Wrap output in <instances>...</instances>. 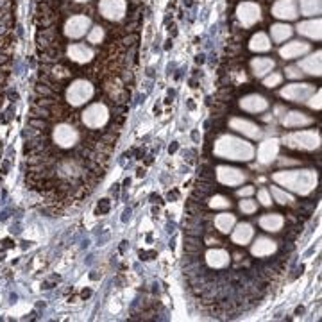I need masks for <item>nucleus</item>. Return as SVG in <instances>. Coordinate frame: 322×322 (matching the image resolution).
Wrapping results in <instances>:
<instances>
[{
    "label": "nucleus",
    "instance_id": "33",
    "mask_svg": "<svg viewBox=\"0 0 322 322\" xmlns=\"http://www.w3.org/2000/svg\"><path fill=\"white\" fill-rule=\"evenodd\" d=\"M209 206H211V208H227V206H229V201H227L226 197H222V195H217V197L211 199Z\"/></svg>",
    "mask_w": 322,
    "mask_h": 322
},
{
    "label": "nucleus",
    "instance_id": "9",
    "mask_svg": "<svg viewBox=\"0 0 322 322\" xmlns=\"http://www.w3.org/2000/svg\"><path fill=\"white\" fill-rule=\"evenodd\" d=\"M54 142L59 147H72L77 142V131L68 124H61L54 129Z\"/></svg>",
    "mask_w": 322,
    "mask_h": 322
},
{
    "label": "nucleus",
    "instance_id": "25",
    "mask_svg": "<svg viewBox=\"0 0 322 322\" xmlns=\"http://www.w3.org/2000/svg\"><path fill=\"white\" fill-rule=\"evenodd\" d=\"M249 48L253 52H265V50H269V48H271V40H269V38L265 36L263 33H258V34H254V36L251 38Z\"/></svg>",
    "mask_w": 322,
    "mask_h": 322
},
{
    "label": "nucleus",
    "instance_id": "40",
    "mask_svg": "<svg viewBox=\"0 0 322 322\" xmlns=\"http://www.w3.org/2000/svg\"><path fill=\"white\" fill-rule=\"evenodd\" d=\"M4 246H6V247H13V242H11V240H6V242H4Z\"/></svg>",
    "mask_w": 322,
    "mask_h": 322
},
{
    "label": "nucleus",
    "instance_id": "34",
    "mask_svg": "<svg viewBox=\"0 0 322 322\" xmlns=\"http://www.w3.org/2000/svg\"><path fill=\"white\" fill-rule=\"evenodd\" d=\"M279 83H281V75H279V73H272V75H269L267 79L263 81V85L267 86V88H274Z\"/></svg>",
    "mask_w": 322,
    "mask_h": 322
},
{
    "label": "nucleus",
    "instance_id": "13",
    "mask_svg": "<svg viewBox=\"0 0 322 322\" xmlns=\"http://www.w3.org/2000/svg\"><path fill=\"white\" fill-rule=\"evenodd\" d=\"M229 125L238 132H244L246 136H251V138H258L260 136V129H258L256 124L249 120H242V118H233L229 122Z\"/></svg>",
    "mask_w": 322,
    "mask_h": 322
},
{
    "label": "nucleus",
    "instance_id": "36",
    "mask_svg": "<svg viewBox=\"0 0 322 322\" xmlns=\"http://www.w3.org/2000/svg\"><path fill=\"white\" fill-rule=\"evenodd\" d=\"M258 197H260V201L263 202L265 206H269V204L272 202V201H271V197H269V192H265V190H261L260 194H258Z\"/></svg>",
    "mask_w": 322,
    "mask_h": 322
},
{
    "label": "nucleus",
    "instance_id": "10",
    "mask_svg": "<svg viewBox=\"0 0 322 322\" xmlns=\"http://www.w3.org/2000/svg\"><path fill=\"white\" fill-rule=\"evenodd\" d=\"M90 27V18L88 16H72L65 25V34L70 38H81L86 34V29Z\"/></svg>",
    "mask_w": 322,
    "mask_h": 322
},
{
    "label": "nucleus",
    "instance_id": "28",
    "mask_svg": "<svg viewBox=\"0 0 322 322\" xmlns=\"http://www.w3.org/2000/svg\"><path fill=\"white\" fill-rule=\"evenodd\" d=\"M215 226L220 233H227L234 226V217L231 213H222V215H219L215 219Z\"/></svg>",
    "mask_w": 322,
    "mask_h": 322
},
{
    "label": "nucleus",
    "instance_id": "26",
    "mask_svg": "<svg viewBox=\"0 0 322 322\" xmlns=\"http://www.w3.org/2000/svg\"><path fill=\"white\" fill-rule=\"evenodd\" d=\"M251 66H253L254 73H256L258 77L265 75V73H269L272 68H274V61L269 58H256L253 63H251Z\"/></svg>",
    "mask_w": 322,
    "mask_h": 322
},
{
    "label": "nucleus",
    "instance_id": "3",
    "mask_svg": "<svg viewBox=\"0 0 322 322\" xmlns=\"http://www.w3.org/2000/svg\"><path fill=\"white\" fill-rule=\"evenodd\" d=\"M93 95V86L90 85L88 81H75L73 85H70V88L66 90V99L72 106H81L85 104L90 97Z\"/></svg>",
    "mask_w": 322,
    "mask_h": 322
},
{
    "label": "nucleus",
    "instance_id": "16",
    "mask_svg": "<svg viewBox=\"0 0 322 322\" xmlns=\"http://www.w3.org/2000/svg\"><path fill=\"white\" fill-rule=\"evenodd\" d=\"M68 56H70V59L75 61V63H86V61L92 59L93 52H92V48H88L86 45L77 43V45L68 47Z\"/></svg>",
    "mask_w": 322,
    "mask_h": 322
},
{
    "label": "nucleus",
    "instance_id": "14",
    "mask_svg": "<svg viewBox=\"0 0 322 322\" xmlns=\"http://www.w3.org/2000/svg\"><path fill=\"white\" fill-rule=\"evenodd\" d=\"M308 50H310V45L308 43L292 41V43H288L286 47L281 48V58L283 59H293V58H299V56L306 54Z\"/></svg>",
    "mask_w": 322,
    "mask_h": 322
},
{
    "label": "nucleus",
    "instance_id": "20",
    "mask_svg": "<svg viewBox=\"0 0 322 322\" xmlns=\"http://www.w3.org/2000/svg\"><path fill=\"white\" fill-rule=\"evenodd\" d=\"M276 251V244L269 238H258L256 244L253 246L254 256H269Z\"/></svg>",
    "mask_w": 322,
    "mask_h": 322
},
{
    "label": "nucleus",
    "instance_id": "18",
    "mask_svg": "<svg viewBox=\"0 0 322 322\" xmlns=\"http://www.w3.org/2000/svg\"><path fill=\"white\" fill-rule=\"evenodd\" d=\"M206 261H208L209 267L213 269H222L229 263V254L222 249H211L206 254Z\"/></svg>",
    "mask_w": 322,
    "mask_h": 322
},
{
    "label": "nucleus",
    "instance_id": "17",
    "mask_svg": "<svg viewBox=\"0 0 322 322\" xmlns=\"http://www.w3.org/2000/svg\"><path fill=\"white\" fill-rule=\"evenodd\" d=\"M240 106L244 108L246 111H251V113H258V111H263L267 110V100L260 95H249L246 99H242Z\"/></svg>",
    "mask_w": 322,
    "mask_h": 322
},
{
    "label": "nucleus",
    "instance_id": "39",
    "mask_svg": "<svg viewBox=\"0 0 322 322\" xmlns=\"http://www.w3.org/2000/svg\"><path fill=\"white\" fill-rule=\"evenodd\" d=\"M251 194H253V186H246L238 192V195H251Z\"/></svg>",
    "mask_w": 322,
    "mask_h": 322
},
{
    "label": "nucleus",
    "instance_id": "4",
    "mask_svg": "<svg viewBox=\"0 0 322 322\" xmlns=\"http://www.w3.org/2000/svg\"><path fill=\"white\" fill-rule=\"evenodd\" d=\"M108 118H110V113H108L106 106H102V104H93L83 113V122L92 129L102 127L108 122Z\"/></svg>",
    "mask_w": 322,
    "mask_h": 322
},
{
    "label": "nucleus",
    "instance_id": "7",
    "mask_svg": "<svg viewBox=\"0 0 322 322\" xmlns=\"http://www.w3.org/2000/svg\"><path fill=\"white\" fill-rule=\"evenodd\" d=\"M260 13H261L260 8H258L254 2H244V4H240L236 9L238 20H240L246 27L254 25V23L260 20Z\"/></svg>",
    "mask_w": 322,
    "mask_h": 322
},
{
    "label": "nucleus",
    "instance_id": "30",
    "mask_svg": "<svg viewBox=\"0 0 322 322\" xmlns=\"http://www.w3.org/2000/svg\"><path fill=\"white\" fill-rule=\"evenodd\" d=\"M272 195H274L276 199H278L281 204H286V202H292V197H290L288 194H285V192H281L279 188L272 186Z\"/></svg>",
    "mask_w": 322,
    "mask_h": 322
},
{
    "label": "nucleus",
    "instance_id": "22",
    "mask_svg": "<svg viewBox=\"0 0 322 322\" xmlns=\"http://www.w3.org/2000/svg\"><path fill=\"white\" fill-rule=\"evenodd\" d=\"M251 238H253V227L249 224H240L233 233V242L240 246H246Z\"/></svg>",
    "mask_w": 322,
    "mask_h": 322
},
{
    "label": "nucleus",
    "instance_id": "21",
    "mask_svg": "<svg viewBox=\"0 0 322 322\" xmlns=\"http://www.w3.org/2000/svg\"><path fill=\"white\" fill-rule=\"evenodd\" d=\"M297 31H299L301 34H304V36L318 40V38H320V20H310V22L299 23Z\"/></svg>",
    "mask_w": 322,
    "mask_h": 322
},
{
    "label": "nucleus",
    "instance_id": "35",
    "mask_svg": "<svg viewBox=\"0 0 322 322\" xmlns=\"http://www.w3.org/2000/svg\"><path fill=\"white\" fill-rule=\"evenodd\" d=\"M301 68L299 66H290V68H286V75L288 77H301Z\"/></svg>",
    "mask_w": 322,
    "mask_h": 322
},
{
    "label": "nucleus",
    "instance_id": "8",
    "mask_svg": "<svg viewBox=\"0 0 322 322\" xmlns=\"http://www.w3.org/2000/svg\"><path fill=\"white\" fill-rule=\"evenodd\" d=\"M100 13L108 20H120L125 13L124 0H100Z\"/></svg>",
    "mask_w": 322,
    "mask_h": 322
},
{
    "label": "nucleus",
    "instance_id": "19",
    "mask_svg": "<svg viewBox=\"0 0 322 322\" xmlns=\"http://www.w3.org/2000/svg\"><path fill=\"white\" fill-rule=\"evenodd\" d=\"M301 70H304L306 73H313V75H320V52L310 56V58L303 59L299 65Z\"/></svg>",
    "mask_w": 322,
    "mask_h": 322
},
{
    "label": "nucleus",
    "instance_id": "24",
    "mask_svg": "<svg viewBox=\"0 0 322 322\" xmlns=\"http://www.w3.org/2000/svg\"><path fill=\"white\" fill-rule=\"evenodd\" d=\"M310 122L311 120L304 113H299V111H292V113H288L285 117L283 124H285L286 127H301V125H306V124H310Z\"/></svg>",
    "mask_w": 322,
    "mask_h": 322
},
{
    "label": "nucleus",
    "instance_id": "29",
    "mask_svg": "<svg viewBox=\"0 0 322 322\" xmlns=\"http://www.w3.org/2000/svg\"><path fill=\"white\" fill-rule=\"evenodd\" d=\"M271 34L274 41H285L286 38L292 36V29L288 25H285V23H278V25H272Z\"/></svg>",
    "mask_w": 322,
    "mask_h": 322
},
{
    "label": "nucleus",
    "instance_id": "42",
    "mask_svg": "<svg viewBox=\"0 0 322 322\" xmlns=\"http://www.w3.org/2000/svg\"><path fill=\"white\" fill-rule=\"evenodd\" d=\"M77 2H86V0H77Z\"/></svg>",
    "mask_w": 322,
    "mask_h": 322
},
{
    "label": "nucleus",
    "instance_id": "37",
    "mask_svg": "<svg viewBox=\"0 0 322 322\" xmlns=\"http://www.w3.org/2000/svg\"><path fill=\"white\" fill-rule=\"evenodd\" d=\"M310 106L315 108V110H320V92L317 93V97H313V99H311Z\"/></svg>",
    "mask_w": 322,
    "mask_h": 322
},
{
    "label": "nucleus",
    "instance_id": "38",
    "mask_svg": "<svg viewBox=\"0 0 322 322\" xmlns=\"http://www.w3.org/2000/svg\"><path fill=\"white\" fill-rule=\"evenodd\" d=\"M99 209H100V211H102V213H106L108 209H110V201H108V199H104V201L99 204Z\"/></svg>",
    "mask_w": 322,
    "mask_h": 322
},
{
    "label": "nucleus",
    "instance_id": "31",
    "mask_svg": "<svg viewBox=\"0 0 322 322\" xmlns=\"http://www.w3.org/2000/svg\"><path fill=\"white\" fill-rule=\"evenodd\" d=\"M240 209L244 213H247V215H251V213L256 211V202L251 201V199H246V201L240 202Z\"/></svg>",
    "mask_w": 322,
    "mask_h": 322
},
{
    "label": "nucleus",
    "instance_id": "23",
    "mask_svg": "<svg viewBox=\"0 0 322 322\" xmlns=\"http://www.w3.org/2000/svg\"><path fill=\"white\" fill-rule=\"evenodd\" d=\"M283 217L281 215H272V213H269V215L261 217L260 219V226L263 227L265 231H279L283 227Z\"/></svg>",
    "mask_w": 322,
    "mask_h": 322
},
{
    "label": "nucleus",
    "instance_id": "32",
    "mask_svg": "<svg viewBox=\"0 0 322 322\" xmlns=\"http://www.w3.org/2000/svg\"><path fill=\"white\" fill-rule=\"evenodd\" d=\"M104 38V31L102 27H95V29L90 33V43H100Z\"/></svg>",
    "mask_w": 322,
    "mask_h": 322
},
{
    "label": "nucleus",
    "instance_id": "1",
    "mask_svg": "<svg viewBox=\"0 0 322 322\" xmlns=\"http://www.w3.org/2000/svg\"><path fill=\"white\" fill-rule=\"evenodd\" d=\"M253 147L244 140L234 136H222L215 145V154L227 159H251L253 157Z\"/></svg>",
    "mask_w": 322,
    "mask_h": 322
},
{
    "label": "nucleus",
    "instance_id": "6",
    "mask_svg": "<svg viewBox=\"0 0 322 322\" xmlns=\"http://www.w3.org/2000/svg\"><path fill=\"white\" fill-rule=\"evenodd\" d=\"M315 93V88L311 85H290L286 88H283L281 95L285 99H290L293 102H304Z\"/></svg>",
    "mask_w": 322,
    "mask_h": 322
},
{
    "label": "nucleus",
    "instance_id": "12",
    "mask_svg": "<svg viewBox=\"0 0 322 322\" xmlns=\"http://www.w3.org/2000/svg\"><path fill=\"white\" fill-rule=\"evenodd\" d=\"M217 179L222 184L227 186H234V184H240L242 181L246 179V176L236 169H229V167H220L219 172H217Z\"/></svg>",
    "mask_w": 322,
    "mask_h": 322
},
{
    "label": "nucleus",
    "instance_id": "5",
    "mask_svg": "<svg viewBox=\"0 0 322 322\" xmlns=\"http://www.w3.org/2000/svg\"><path fill=\"white\" fill-rule=\"evenodd\" d=\"M318 138L317 132L311 131H303V132H293V135H288L285 138V143L290 147H299V149H315L318 147Z\"/></svg>",
    "mask_w": 322,
    "mask_h": 322
},
{
    "label": "nucleus",
    "instance_id": "15",
    "mask_svg": "<svg viewBox=\"0 0 322 322\" xmlns=\"http://www.w3.org/2000/svg\"><path fill=\"white\" fill-rule=\"evenodd\" d=\"M278 154V140H267L260 145V150H258V159L261 163H269L272 161Z\"/></svg>",
    "mask_w": 322,
    "mask_h": 322
},
{
    "label": "nucleus",
    "instance_id": "11",
    "mask_svg": "<svg viewBox=\"0 0 322 322\" xmlns=\"http://www.w3.org/2000/svg\"><path fill=\"white\" fill-rule=\"evenodd\" d=\"M272 15L283 20H293L297 18V6L296 0H278L272 8Z\"/></svg>",
    "mask_w": 322,
    "mask_h": 322
},
{
    "label": "nucleus",
    "instance_id": "27",
    "mask_svg": "<svg viewBox=\"0 0 322 322\" xmlns=\"http://www.w3.org/2000/svg\"><path fill=\"white\" fill-rule=\"evenodd\" d=\"M299 6L304 16H313L320 13V0H301Z\"/></svg>",
    "mask_w": 322,
    "mask_h": 322
},
{
    "label": "nucleus",
    "instance_id": "41",
    "mask_svg": "<svg viewBox=\"0 0 322 322\" xmlns=\"http://www.w3.org/2000/svg\"><path fill=\"white\" fill-rule=\"evenodd\" d=\"M83 297H85V299L86 297H90V290H85V292H83Z\"/></svg>",
    "mask_w": 322,
    "mask_h": 322
},
{
    "label": "nucleus",
    "instance_id": "2",
    "mask_svg": "<svg viewBox=\"0 0 322 322\" xmlns=\"http://www.w3.org/2000/svg\"><path fill=\"white\" fill-rule=\"evenodd\" d=\"M274 179L278 183L285 184L286 188L299 194H308L311 188L317 183V176L311 170H292V172H278L274 176Z\"/></svg>",
    "mask_w": 322,
    "mask_h": 322
}]
</instances>
